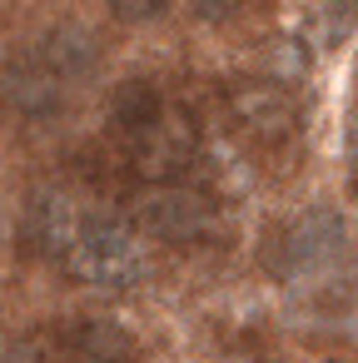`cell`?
<instances>
[{
    "label": "cell",
    "instance_id": "1",
    "mask_svg": "<svg viewBox=\"0 0 358 363\" xmlns=\"http://www.w3.org/2000/svg\"><path fill=\"white\" fill-rule=\"evenodd\" d=\"M60 264L70 269V279H80L90 289H135L145 279V249L120 219L75 224Z\"/></svg>",
    "mask_w": 358,
    "mask_h": 363
},
{
    "label": "cell",
    "instance_id": "2",
    "mask_svg": "<svg viewBox=\"0 0 358 363\" xmlns=\"http://www.w3.org/2000/svg\"><path fill=\"white\" fill-rule=\"evenodd\" d=\"M343 249H348V219L333 204H308L269 234L264 259L279 279H303V274L328 269Z\"/></svg>",
    "mask_w": 358,
    "mask_h": 363
},
{
    "label": "cell",
    "instance_id": "3",
    "mask_svg": "<svg viewBox=\"0 0 358 363\" xmlns=\"http://www.w3.org/2000/svg\"><path fill=\"white\" fill-rule=\"evenodd\" d=\"M130 219L160 244H199L214 229V204L179 179H150L130 199Z\"/></svg>",
    "mask_w": 358,
    "mask_h": 363
},
{
    "label": "cell",
    "instance_id": "4",
    "mask_svg": "<svg viewBox=\"0 0 358 363\" xmlns=\"http://www.w3.org/2000/svg\"><path fill=\"white\" fill-rule=\"evenodd\" d=\"M125 135H130V164L145 179H174L199 150V125L179 100H160V110Z\"/></svg>",
    "mask_w": 358,
    "mask_h": 363
},
{
    "label": "cell",
    "instance_id": "5",
    "mask_svg": "<svg viewBox=\"0 0 358 363\" xmlns=\"http://www.w3.org/2000/svg\"><path fill=\"white\" fill-rule=\"evenodd\" d=\"M229 115L244 135L264 145H279L298 130V100L284 80H239L229 90Z\"/></svg>",
    "mask_w": 358,
    "mask_h": 363
},
{
    "label": "cell",
    "instance_id": "6",
    "mask_svg": "<svg viewBox=\"0 0 358 363\" xmlns=\"http://www.w3.org/2000/svg\"><path fill=\"white\" fill-rule=\"evenodd\" d=\"M65 95H70V85L35 55V45L26 55L6 60V70H0V100H6L21 120H50V115H60Z\"/></svg>",
    "mask_w": 358,
    "mask_h": 363
},
{
    "label": "cell",
    "instance_id": "7",
    "mask_svg": "<svg viewBox=\"0 0 358 363\" xmlns=\"http://www.w3.org/2000/svg\"><path fill=\"white\" fill-rule=\"evenodd\" d=\"M70 234H75V214H70L65 194L35 189V194L26 199V214H21V244H26V254L60 264L65 249H70Z\"/></svg>",
    "mask_w": 358,
    "mask_h": 363
},
{
    "label": "cell",
    "instance_id": "8",
    "mask_svg": "<svg viewBox=\"0 0 358 363\" xmlns=\"http://www.w3.org/2000/svg\"><path fill=\"white\" fill-rule=\"evenodd\" d=\"M35 55H40L65 85H80L85 75L100 70V40H95L85 26H55V30H45L40 45H35Z\"/></svg>",
    "mask_w": 358,
    "mask_h": 363
},
{
    "label": "cell",
    "instance_id": "9",
    "mask_svg": "<svg viewBox=\"0 0 358 363\" xmlns=\"http://www.w3.org/2000/svg\"><path fill=\"white\" fill-rule=\"evenodd\" d=\"M50 348L75 353V358H125V353H135L130 333H125L120 323H110V318H75V323H60Z\"/></svg>",
    "mask_w": 358,
    "mask_h": 363
},
{
    "label": "cell",
    "instance_id": "10",
    "mask_svg": "<svg viewBox=\"0 0 358 363\" xmlns=\"http://www.w3.org/2000/svg\"><path fill=\"white\" fill-rule=\"evenodd\" d=\"M160 90L150 85V80H125L120 90H115V100H110V115H115V125L120 130H135L140 120H150L155 110H160Z\"/></svg>",
    "mask_w": 358,
    "mask_h": 363
},
{
    "label": "cell",
    "instance_id": "11",
    "mask_svg": "<svg viewBox=\"0 0 358 363\" xmlns=\"http://www.w3.org/2000/svg\"><path fill=\"white\" fill-rule=\"evenodd\" d=\"M353 26H358V0H328V6H323V35H328V45H338Z\"/></svg>",
    "mask_w": 358,
    "mask_h": 363
},
{
    "label": "cell",
    "instance_id": "12",
    "mask_svg": "<svg viewBox=\"0 0 358 363\" xmlns=\"http://www.w3.org/2000/svg\"><path fill=\"white\" fill-rule=\"evenodd\" d=\"M105 6H110L120 21H130V26H150V21H160V16H164L169 0H105Z\"/></svg>",
    "mask_w": 358,
    "mask_h": 363
},
{
    "label": "cell",
    "instance_id": "13",
    "mask_svg": "<svg viewBox=\"0 0 358 363\" xmlns=\"http://www.w3.org/2000/svg\"><path fill=\"white\" fill-rule=\"evenodd\" d=\"M189 11H194L199 21L219 26V21H229V16H239V11H244V0H189Z\"/></svg>",
    "mask_w": 358,
    "mask_h": 363
}]
</instances>
